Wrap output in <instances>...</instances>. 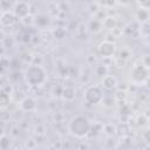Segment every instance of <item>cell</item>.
<instances>
[{
    "label": "cell",
    "mask_w": 150,
    "mask_h": 150,
    "mask_svg": "<svg viewBox=\"0 0 150 150\" xmlns=\"http://www.w3.org/2000/svg\"><path fill=\"white\" fill-rule=\"evenodd\" d=\"M0 143H1V148H2V149H6V144H7V138L2 137V139L0 141Z\"/></svg>",
    "instance_id": "2e32d148"
},
{
    "label": "cell",
    "mask_w": 150,
    "mask_h": 150,
    "mask_svg": "<svg viewBox=\"0 0 150 150\" xmlns=\"http://www.w3.org/2000/svg\"><path fill=\"white\" fill-rule=\"evenodd\" d=\"M97 27H100V25L97 23V21H91L90 29H91V30H94V32H97V30H98V28H97Z\"/></svg>",
    "instance_id": "9a60e30c"
},
{
    "label": "cell",
    "mask_w": 150,
    "mask_h": 150,
    "mask_svg": "<svg viewBox=\"0 0 150 150\" xmlns=\"http://www.w3.org/2000/svg\"><path fill=\"white\" fill-rule=\"evenodd\" d=\"M117 86V80L112 75H105L102 79V87L107 90H111Z\"/></svg>",
    "instance_id": "ba28073f"
},
{
    "label": "cell",
    "mask_w": 150,
    "mask_h": 150,
    "mask_svg": "<svg viewBox=\"0 0 150 150\" xmlns=\"http://www.w3.org/2000/svg\"><path fill=\"white\" fill-rule=\"evenodd\" d=\"M46 71L41 66L33 64L28 67L25 71V81L33 87H39L46 81Z\"/></svg>",
    "instance_id": "7a4b0ae2"
},
{
    "label": "cell",
    "mask_w": 150,
    "mask_h": 150,
    "mask_svg": "<svg viewBox=\"0 0 150 150\" xmlns=\"http://www.w3.org/2000/svg\"><path fill=\"white\" fill-rule=\"evenodd\" d=\"M137 19L141 21V23L148 22V19H149V12H148V9L146 8L138 9V12H137Z\"/></svg>",
    "instance_id": "8fae6325"
},
{
    "label": "cell",
    "mask_w": 150,
    "mask_h": 150,
    "mask_svg": "<svg viewBox=\"0 0 150 150\" xmlns=\"http://www.w3.org/2000/svg\"><path fill=\"white\" fill-rule=\"evenodd\" d=\"M8 103H9V96H8V94L0 93V107L1 108H5V107L8 105Z\"/></svg>",
    "instance_id": "7c38bea8"
},
{
    "label": "cell",
    "mask_w": 150,
    "mask_h": 150,
    "mask_svg": "<svg viewBox=\"0 0 150 150\" xmlns=\"http://www.w3.org/2000/svg\"><path fill=\"white\" fill-rule=\"evenodd\" d=\"M5 9V7H4V5H2V2H0V13L2 12Z\"/></svg>",
    "instance_id": "d6986e66"
},
{
    "label": "cell",
    "mask_w": 150,
    "mask_h": 150,
    "mask_svg": "<svg viewBox=\"0 0 150 150\" xmlns=\"http://www.w3.org/2000/svg\"><path fill=\"white\" fill-rule=\"evenodd\" d=\"M64 29L63 28H56L55 30H54V36L55 38H57V39H62L63 36H64Z\"/></svg>",
    "instance_id": "5bb4252c"
},
{
    "label": "cell",
    "mask_w": 150,
    "mask_h": 150,
    "mask_svg": "<svg viewBox=\"0 0 150 150\" xmlns=\"http://www.w3.org/2000/svg\"><path fill=\"white\" fill-rule=\"evenodd\" d=\"M107 71H108V69H107V67L104 64H100V66L96 67V74L102 76V77L107 75Z\"/></svg>",
    "instance_id": "4fadbf2b"
},
{
    "label": "cell",
    "mask_w": 150,
    "mask_h": 150,
    "mask_svg": "<svg viewBox=\"0 0 150 150\" xmlns=\"http://www.w3.org/2000/svg\"><path fill=\"white\" fill-rule=\"evenodd\" d=\"M4 135H5V131H4V128L0 125V138H2L4 137Z\"/></svg>",
    "instance_id": "e0dca14e"
},
{
    "label": "cell",
    "mask_w": 150,
    "mask_h": 150,
    "mask_svg": "<svg viewBox=\"0 0 150 150\" xmlns=\"http://www.w3.org/2000/svg\"><path fill=\"white\" fill-rule=\"evenodd\" d=\"M90 129H91V123L88 120V117L84 115H75L68 124V131L73 136L79 138L86 137L89 134Z\"/></svg>",
    "instance_id": "6da1fadb"
},
{
    "label": "cell",
    "mask_w": 150,
    "mask_h": 150,
    "mask_svg": "<svg viewBox=\"0 0 150 150\" xmlns=\"http://www.w3.org/2000/svg\"><path fill=\"white\" fill-rule=\"evenodd\" d=\"M16 21V16L13 12H9V11H5L1 13V16H0V22L1 25L8 27V26H12L14 25Z\"/></svg>",
    "instance_id": "52a82bcc"
},
{
    "label": "cell",
    "mask_w": 150,
    "mask_h": 150,
    "mask_svg": "<svg viewBox=\"0 0 150 150\" xmlns=\"http://www.w3.org/2000/svg\"><path fill=\"white\" fill-rule=\"evenodd\" d=\"M103 100V91L98 86H89L84 91V101L89 104H98Z\"/></svg>",
    "instance_id": "277c9868"
},
{
    "label": "cell",
    "mask_w": 150,
    "mask_h": 150,
    "mask_svg": "<svg viewBox=\"0 0 150 150\" xmlns=\"http://www.w3.org/2000/svg\"><path fill=\"white\" fill-rule=\"evenodd\" d=\"M62 97L66 100V101H73L75 98V90L71 88V87H67L62 90Z\"/></svg>",
    "instance_id": "30bf717a"
},
{
    "label": "cell",
    "mask_w": 150,
    "mask_h": 150,
    "mask_svg": "<svg viewBox=\"0 0 150 150\" xmlns=\"http://www.w3.org/2000/svg\"><path fill=\"white\" fill-rule=\"evenodd\" d=\"M13 13L15 14L16 18H21V19H23L25 16H27V15L29 14V5H28L27 2H23V1L15 2Z\"/></svg>",
    "instance_id": "8992f818"
},
{
    "label": "cell",
    "mask_w": 150,
    "mask_h": 150,
    "mask_svg": "<svg viewBox=\"0 0 150 150\" xmlns=\"http://www.w3.org/2000/svg\"><path fill=\"white\" fill-rule=\"evenodd\" d=\"M20 108L23 111H33L36 108V103H35L34 98H32V97H25L20 102Z\"/></svg>",
    "instance_id": "9c48e42d"
},
{
    "label": "cell",
    "mask_w": 150,
    "mask_h": 150,
    "mask_svg": "<svg viewBox=\"0 0 150 150\" xmlns=\"http://www.w3.org/2000/svg\"><path fill=\"white\" fill-rule=\"evenodd\" d=\"M130 77H131V81L135 84L146 83L148 79H149V69H148V67H145L143 63L134 66L132 69H131V73H130Z\"/></svg>",
    "instance_id": "3957f363"
},
{
    "label": "cell",
    "mask_w": 150,
    "mask_h": 150,
    "mask_svg": "<svg viewBox=\"0 0 150 150\" xmlns=\"http://www.w3.org/2000/svg\"><path fill=\"white\" fill-rule=\"evenodd\" d=\"M115 50H116L115 45L109 41H103L97 47V54L101 57H111L115 54Z\"/></svg>",
    "instance_id": "5b68a950"
},
{
    "label": "cell",
    "mask_w": 150,
    "mask_h": 150,
    "mask_svg": "<svg viewBox=\"0 0 150 150\" xmlns=\"http://www.w3.org/2000/svg\"><path fill=\"white\" fill-rule=\"evenodd\" d=\"M4 38H5V34H4V32H2V30H0V41H1V40H4Z\"/></svg>",
    "instance_id": "ac0fdd59"
}]
</instances>
